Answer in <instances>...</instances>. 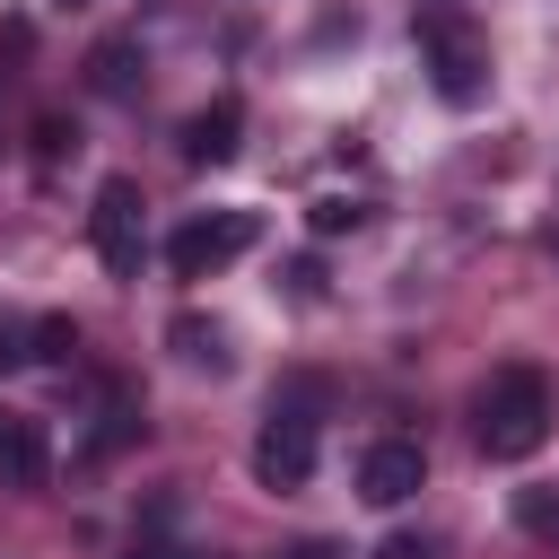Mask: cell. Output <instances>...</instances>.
<instances>
[{"label":"cell","instance_id":"obj_1","mask_svg":"<svg viewBox=\"0 0 559 559\" xmlns=\"http://www.w3.org/2000/svg\"><path fill=\"white\" fill-rule=\"evenodd\" d=\"M542 437H550V376L542 367H498L472 393V445L489 463H524V454H542Z\"/></svg>","mask_w":559,"mask_h":559},{"label":"cell","instance_id":"obj_2","mask_svg":"<svg viewBox=\"0 0 559 559\" xmlns=\"http://www.w3.org/2000/svg\"><path fill=\"white\" fill-rule=\"evenodd\" d=\"M419 52H428V87H437L445 105H480V87H489V44H480L472 17L428 9V17H419Z\"/></svg>","mask_w":559,"mask_h":559},{"label":"cell","instance_id":"obj_3","mask_svg":"<svg viewBox=\"0 0 559 559\" xmlns=\"http://www.w3.org/2000/svg\"><path fill=\"white\" fill-rule=\"evenodd\" d=\"M314 384H297L288 402H271V419H262V437H253V480L262 489H306V472H314Z\"/></svg>","mask_w":559,"mask_h":559},{"label":"cell","instance_id":"obj_4","mask_svg":"<svg viewBox=\"0 0 559 559\" xmlns=\"http://www.w3.org/2000/svg\"><path fill=\"white\" fill-rule=\"evenodd\" d=\"M253 236H262L253 210H201V218H183V227L166 236V262H175V280H210V271H227L236 253H253Z\"/></svg>","mask_w":559,"mask_h":559},{"label":"cell","instance_id":"obj_5","mask_svg":"<svg viewBox=\"0 0 559 559\" xmlns=\"http://www.w3.org/2000/svg\"><path fill=\"white\" fill-rule=\"evenodd\" d=\"M87 236H96V262L114 280H140V253H148V227H140V183L131 175H105L96 183V210H87Z\"/></svg>","mask_w":559,"mask_h":559},{"label":"cell","instance_id":"obj_6","mask_svg":"<svg viewBox=\"0 0 559 559\" xmlns=\"http://www.w3.org/2000/svg\"><path fill=\"white\" fill-rule=\"evenodd\" d=\"M419 480H428V454L411 437H376L358 454V498L367 507H402V498H419Z\"/></svg>","mask_w":559,"mask_h":559},{"label":"cell","instance_id":"obj_7","mask_svg":"<svg viewBox=\"0 0 559 559\" xmlns=\"http://www.w3.org/2000/svg\"><path fill=\"white\" fill-rule=\"evenodd\" d=\"M236 140H245V105H236V96H210V105L183 122V157H192V166H227Z\"/></svg>","mask_w":559,"mask_h":559},{"label":"cell","instance_id":"obj_8","mask_svg":"<svg viewBox=\"0 0 559 559\" xmlns=\"http://www.w3.org/2000/svg\"><path fill=\"white\" fill-rule=\"evenodd\" d=\"M44 472H52L44 419H26V411H0V480H9V489H35Z\"/></svg>","mask_w":559,"mask_h":559},{"label":"cell","instance_id":"obj_9","mask_svg":"<svg viewBox=\"0 0 559 559\" xmlns=\"http://www.w3.org/2000/svg\"><path fill=\"white\" fill-rule=\"evenodd\" d=\"M166 349H175L183 367H210V376H218V367H227V323H218V314H175V323H166Z\"/></svg>","mask_w":559,"mask_h":559},{"label":"cell","instance_id":"obj_10","mask_svg":"<svg viewBox=\"0 0 559 559\" xmlns=\"http://www.w3.org/2000/svg\"><path fill=\"white\" fill-rule=\"evenodd\" d=\"M131 79H140V44H131V35H105V44L87 52V87H96V96H131Z\"/></svg>","mask_w":559,"mask_h":559},{"label":"cell","instance_id":"obj_11","mask_svg":"<svg viewBox=\"0 0 559 559\" xmlns=\"http://www.w3.org/2000/svg\"><path fill=\"white\" fill-rule=\"evenodd\" d=\"M306 227H314V236H349V227H367V201H349V192H323V201L306 210Z\"/></svg>","mask_w":559,"mask_h":559},{"label":"cell","instance_id":"obj_12","mask_svg":"<svg viewBox=\"0 0 559 559\" xmlns=\"http://www.w3.org/2000/svg\"><path fill=\"white\" fill-rule=\"evenodd\" d=\"M0 367H35V323L26 314H0Z\"/></svg>","mask_w":559,"mask_h":559},{"label":"cell","instance_id":"obj_13","mask_svg":"<svg viewBox=\"0 0 559 559\" xmlns=\"http://www.w3.org/2000/svg\"><path fill=\"white\" fill-rule=\"evenodd\" d=\"M70 349H79V323L44 314V323H35V358H70Z\"/></svg>","mask_w":559,"mask_h":559},{"label":"cell","instance_id":"obj_14","mask_svg":"<svg viewBox=\"0 0 559 559\" xmlns=\"http://www.w3.org/2000/svg\"><path fill=\"white\" fill-rule=\"evenodd\" d=\"M131 559H201V550H175V542H140Z\"/></svg>","mask_w":559,"mask_h":559},{"label":"cell","instance_id":"obj_15","mask_svg":"<svg viewBox=\"0 0 559 559\" xmlns=\"http://www.w3.org/2000/svg\"><path fill=\"white\" fill-rule=\"evenodd\" d=\"M288 559H341V550H332V542H297Z\"/></svg>","mask_w":559,"mask_h":559},{"label":"cell","instance_id":"obj_16","mask_svg":"<svg viewBox=\"0 0 559 559\" xmlns=\"http://www.w3.org/2000/svg\"><path fill=\"white\" fill-rule=\"evenodd\" d=\"M550 524H559V507H550Z\"/></svg>","mask_w":559,"mask_h":559}]
</instances>
